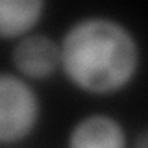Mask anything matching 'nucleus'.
Listing matches in <instances>:
<instances>
[{"mask_svg": "<svg viewBox=\"0 0 148 148\" xmlns=\"http://www.w3.org/2000/svg\"><path fill=\"white\" fill-rule=\"evenodd\" d=\"M61 71L72 87L95 96L117 95L137 76L141 48L132 30L111 17H83L59 41Z\"/></svg>", "mask_w": 148, "mask_h": 148, "instance_id": "1", "label": "nucleus"}, {"mask_svg": "<svg viewBox=\"0 0 148 148\" xmlns=\"http://www.w3.org/2000/svg\"><path fill=\"white\" fill-rule=\"evenodd\" d=\"M41 100L32 83L15 72H0V145L28 139L39 124Z\"/></svg>", "mask_w": 148, "mask_h": 148, "instance_id": "2", "label": "nucleus"}, {"mask_svg": "<svg viewBox=\"0 0 148 148\" xmlns=\"http://www.w3.org/2000/svg\"><path fill=\"white\" fill-rule=\"evenodd\" d=\"M11 65L28 82L48 80L61 69V48L45 34H28L11 48Z\"/></svg>", "mask_w": 148, "mask_h": 148, "instance_id": "3", "label": "nucleus"}, {"mask_svg": "<svg viewBox=\"0 0 148 148\" xmlns=\"http://www.w3.org/2000/svg\"><path fill=\"white\" fill-rule=\"evenodd\" d=\"M67 148H128V135L119 119L91 113L71 128Z\"/></svg>", "mask_w": 148, "mask_h": 148, "instance_id": "4", "label": "nucleus"}, {"mask_svg": "<svg viewBox=\"0 0 148 148\" xmlns=\"http://www.w3.org/2000/svg\"><path fill=\"white\" fill-rule=\"evenodd\" d=\"M46 4L43 0H0V39H22L34 34Z\"/></svg>", "mask_w": 148, "mask_h": 148, "instance_id": "5", "label": "nucleus"}, {"mask_svg": "<svg viewBox=\"0 0 148 148\" xmlns=\"http://www.w3.org/2000/svg\"><path fill=\"white\" fill-rule=\"evenodd\" d=\"M133 148H148V130H143L133 141Z\"/></svg>", "mask_w": 148, "mask_h": 148, "instance_id": "6", "label": "nucleus"}]
</instances>
